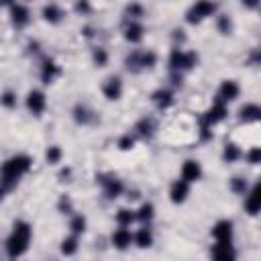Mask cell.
Listing matches in <instances>:
<instances>
[{
  "mask_svg": "<svg viewBox=\"0 0 261 261\" xmlns=\"http://www.w3.org/2000/svg\"><path fill=\"white\" fill-rule=\"evenodd\" d=\"M247 157H249L251 163H257V161H259V149H253V151L247 155Z\"/></svg>",
  "mask_w": 261,
  "mask_h": 261,
  "instance_id": "obj_37",
  "label": "cell"
},
{
  "mask_svg": "<svg viewBox=\"0 0 261 261\" xmlns=\"http://www.w3.org/2000/svg\"><path fill=\"white\" fill-rule=\"evenodd\" d=\"M212 235L216 239V243H231L233 237V224L229 220H220L216 227L212 229Z\"/></svg>",
  "mask_w": 261,
  "mask_h": 261,
  "instance_id": "obj_9",
  "label": "cell"
},
{
  "mask_svg": "<svg viewBox=\"0 0 261 261\" xmlns=\"http://www.w3.org/2000/svg\"><path fill=\"white\" fill-rule=\"evenodd\" d=\"M10 16H12V23L16 27H25L29 23V10L23 4H12L10 6Z\"/></svg>",
  "mask_w": 261,
  "mask_h": 261,
  "instance_id": "obj_12",
  "label": "cell"
},
{
  "mask_svg": "<svg viewBox=\"0 0 261 261\" xmlns=\"http://www.w3.org/2000/svg\"><path fill=\"white\" fill-rule=\"evenodd\" d=\"M241 157V151H239V147L237 145H227V147H224V159H227V161H237Z\"/></svg>",
  "mask_w": 261,
  "mask_h": 261,
  "instance_id": "obj_24",
  "label": "cell"
},
{
  "mask_svg": "<svg viewBox=\"0 0 261 261\" xmlns=\"http://www.w3.org/2000/svg\"><path fill=\"white\" fill-rule=\"evenodd\" d=\"M135 145V139L131 137V135H125L123 139H120V141H118V147L120 149H123V151H127V149H131Z\"/></svg>",
  "mask_w": 261,
  "mask_h": 261,
  "instance_id": "obj_32",
  "label": "cell"
},
{
  "mask_svg": "<svg viewBox=\"0 0 261 261\" xmlns=\"http://www.w3.org/2000/svg\"><path fill=\"white\" fill-rule=\"evenodd\" d=\"M59 157H61L59 147H49V151H47V161H49V163H57Z\"/></svg>",
  "mask_w": 261,
  "mask_h": 261,
  "instance_id": "obj_29",
  "label": "cell"
},
{
  "mask_svg": "<svg viewBox=\"0 0 261 261\" xmlns=\"http://www.w3.org/2000/svg\"><path fill=\"white\" fill-rule=\"evenodd\" d=\"M235 249L231 243H216L212 247V259L214 261H235Z\"/></svg>",
  "mask_w": 261,
  "mask_h": 261,
  "instance_id": "obj_7",
  "label": "cell"
},
{
  "mask_svg": "<svg viewBox=\"0 0 261 261\" xmlns=\"http://www.w3.org/2000/svg\"><path fill=\"white\" fill-rule=\"evenodd\" d=\"M239 96V86L237 82L233 80H227V82H222L220 84V90H218V102H229V100H235Z\"/></svg>",
  "mask_w": 261,
  "mask_h": 261,
  "instance_id": "obj_8",
  "label": "cell"
},
{
  "mask_svg": "<svg viewBox=\"0 0 261 261\" xmlns=\"http://www.w3.org/2000/svg\"><path fill=\"white\" fill-rule=\"evenodd\" d=\"M2 194H4V190H2V188H0V200H2Z\"/></svg>",
  "mask_w": 261,
  "mask_h": 261,
  "instance_id": "obj_39",
  "label": "cell"
},
{
  "mask_svg": "<svg viewBox=\"0 0 261 261\" xmlns=\"http://www.w3.org/2000/svg\"><path fill=\"white\" fill-rule=\"evenodd\" d=\"M151 129H153V123H151V120H147V118L137 125V131L141 133V135H151Z\"/></svg>",
  "mask_w": 261,
  "mask_h": 261,
  "instance_id": "obj_30",
  "label": "cell"
},
{
  "mask_svg": "<svg viewBox=\"0 0 261 261\" xmlns=\"http://www.w3.org/2000/svg\"><path fill=\"white\" fill-rule=\"evenodd\" d=\"M43 16H45V21H49V23H59L63 12H61V8L57 4H47L43 8Z\"/></svg>",
  "mask_w": 261,
  "mask_h": 261,
  "instance_id": "obj_19",
  "label": "cell"
},
{
  "mask_svg": "<svg viewBox=\"0 0 261 261\" xmlns=\"http://www.w3.org/2000/svg\"><path fill=\"white\" fill-rule=\"evenodd\" d=\"M131 241H133V235H131L127 229H118V231L112 235V243H114L116 249H127V247L131 245Z\"/></svg>",
  "mask_w": 261,
  "mask_h": 261,
  "instance_id": "obj_14",
  "label": "cell"
},
{
  "mask_svg": "<svg viewBox=\"0 0 261 261\" xmlns=\"http://www.w3.org/2000/svg\"><path fill=\"white\" fill-rule=\"evenodd\" d=\"M125 37H127V41H131V43H139L143 39V27L139 25V23H131V25H127V29H125Z\"/></svg>",
  "mask_w": 261,
  "mask_h": 261,
  "instance_id": "obj_15",
  "label": "cell"
},
{
  "mask_svg": "<svg viewBox=\"0 0 261 261\" xmlns=\"http://www.w3.org/2000/svg\"><path fill=\"white\" fill-rule=\"evenodd\" d=\"M102 90H104V96H106L108 100H118L120 94H123V84H120L118 78H108Z\"/></svg>",
  "mask_w": 261,
  "mask_h": 261,
  "instance_id": "obj_11",
  "label": "cell"
},
{
  "mask_svg": "<svg viewBox=\"0 0 261 261\" xmlns=\"http://www.w3.org/2000/svg\"><path fill=\"white\" fill-rule=\"evenodd\" d=\"M78 251V239L76 237H69L61 243V253L63 255H74Z\"/></svg>",
  "mask_w": 261,
  "mask_h": 261,
  "instance_id": "obj_23",
  "label": "cell"
},
{
  "mask_svg": "<svg viewBox=\"0 0 261 261\" xmlns=\"http://www.w3.org/2000/svg\"><path fill=\"white\" fill-rule=\"evenodd\" d=\"M76 120H78V123H88V112H86L84 106L76 108Z\"/></svg>",
  "mask_w": 261,
  "mask_h": 261,
  "instance_id": "obj_34",
  "label": "cell"
},
{
  "mask_svg": "<svg viewBox=\"0 0 261 261\" xmlns=\"http://www.w3.org/2000/svg\"><path fill=\"white\" fill-rule=\"evenodd\" d=\"M59 74V67L53 63V61H45L43 63V69H41V80L45 82V84H51L55 80V76Z\"/></svg>",
  "mask_w": 261,
  "mask_h": 261,
  "instance_id": "obj_16",
  "label": "cell"
},
{
  "mask_svg": "<svg viewBox=\"0 0 261 261\" xmlns=\"http://www.w3.org/2000/svg\"><path fill=\"white\" fill-rule=\"evenodd\" d=\"M69 229H72L76 235H78V233H84V231H86V218H84V216H80V214H78V216H74L72 224H69Z\"/></svg>",
  "mask_w": 261,
  "mask_h": 261,
  "instance_id": "obj_25",
  "label": "cell"
},
{
  "mask_svg": "<svg viewBox=\"0 0 261 261\" xmlns=\"http://www.w3.org/2000/svg\"><path fill=\"white\" fill-rule=\"evenodd\" d=\"M45 94L43 92H39V90H33V92H29V96H27V108L33 112V114H41L43 110H45Z\"/></svg>",
  "mask_w": 261,
  "mask_h": 261,
  "instance_id": "obj_6",
  "label": "cell"
},
{
  "mask_svg": "<svg viewBox=\"0 0 261 261\" xmlns=\"http://www.w3.org/2000/svg\"><path fill=\"white\" fill-rule=\"evenodd\" d=\"M214 10H216V6L212 2H198L196 6H192V10L188 12V21L198 23L200 19H204V16H210Z\"/></svg>",
  "mask_w": 261,
  "mask_h": 261,
  "instance_id": "obj_5",
  "label": "cell"
},
{
  "mask_svg": "<svg viewBox=\"0 0 261 261\" xmlns=\"http://www.w3.org/2000/svg\"><path fill=\"white\" fill-rule=\"evenodd\" d=\"M135 218H139V220H149V218H153V204H143L141 210H139V214H135Z\"/></svg>",
  "mask_w": 261,
  "mask_h": 261,
  "instance_id": "obj_27",
  "label": "cell"
},
{
  "mask_svg": "<svg viewBox=\"0 0 261 261\" xmlns=\"http://www.w3.org/2000/svg\"><path fill=\"white\" fill-rule=\"evenodd\" d=\"M218 29H220L222 33H229V31H231V21L227 19V16H222V19H220V23H218Z\"/></svg>",
  "mask_w": 261,
  "mask_h": 261,
  "instance_id": "obj_35",
  "label": "cell"
},
{
  "mask_svg": "<svg viewBox=\"0 0 261 261\" xmlns=\"http://www.w3.org/2000/svg\"><path fill=\"white\" fill-rule=\"evenodd\" d=\"M31 167V159L27 155H16V157L8 159L2 169H0V180H2V190L4 188H12L23 173H27Z\"/></svg>",
  "mask_w": 261,
  "mask_h": 261,
  "instance_id": "obj_1",
  "label": "cell"
},
{
  "mask_svg": "<svg viewBox=\"0 0 261 261\" xmlns=\"http://www.w3.org/2000/svg\"><path fill=\"white\" fill-rule=\"evenodd\" d=\"M231 188L235 190V192L245 194V190H247V182H245V180H241V178H233V182H231Z\"/></svg>",
  "mask_w": 261,
  "mask_h": 261,
  "instance_id": "obj_28",
  "label": "cell"
},
{
  "mask_svg": "<svg viewBox=\"0 0 261 261\" xmlns=\"http://www.w3.org/2000/svg\"><path fill=\"white\" fill-rule=\"evenodd\" d=\"M116 220H118V224H123V227H127V224H131V222L135 220V214H133L131 210H118Z\"/></svg>",
  "mask_w": 261,
  "mask_h": 261,
  "instance_id": "obj_26",
  "label": "cell"
},
{
  "mask_svg": "<svg viewBox=\"0 0 261 261\" xmlns=\"http://www.w3.org/2000/svg\"><path fill=\"white\" fill-rule=\"evenodd\" d=\"M127 10H129V14H137V16H141V14H143V8L139 6V4H133V6H129Z\"/></svg>",
  "mask_w": 261,
  "mask_h": 261,
  "instance_id": "obj_36",
  "label": "cell"
},
{
  "mask_svg": "<svg viewBox=\"0 0 261 261\" xmlns=\"http://www.w3.org/2000/svg\"><path fill=\"white\" fill-rule=\"evenodd\" d=\"M245 208H247L249 214H257L259 212V188L257 186H253V190L249 192L247 202H245Z\"/></svg>",
  "mask_w": 261,
  "mask_h": 261,
  "instance_id": "obj_17",
  "label": "cell"
},
{
  "mask_svg": "<svg viewBox=\"0 0 261 261\" xmlns=\"http://www.w3.org/2000/svg\"><path fill=\"white\" fill-rule=\"evenodd\" d=\"M196 63V55L194 53H186V51L173 49L169 55V65L171 69H190Z\"/></svg>",
  "mask_w": 261,
  "mask_h": 261,
  "instance_id": "obj_4",
  "label": "cell"
},
{
  "mask_svg": "<svg viewBox=\"0 0 261 261\" xmlns=\"http://www.w3.org/2000/svg\"><path fill=\"white\" fill-rule=\"evenodd\" d=\"M202 176V169H200V163L198 161H186L184 167H182V180L184 182H196L198 178Z\"/></svg>",
  "mask_w": 261,
  "mask_h": 261,
  "instance_id": "obj_10",
  "label": "cell"
},
{
  "mask_svg": "<svg viewBox=\"0 0 261 261\" xmlns=\"http://www.w3.org/2000/svg\"><path fill=\"white\" fill-rule=\"evenodd\" d=\"M224 116H227V106H224V104L222 102H214V106L210 108V110H208L206 114H204V118H202V135L206 137V131H208V127H210V125H216V123H220V120L224 118Z\"/></svg>",
  "mask_w": 261,
  "mask_h": 261,
  "instance_id": "obj_3",
  "label": "cell"
},
{
  "mask_svg": "<svg viewBox=\"0 0 261 261\" xmlns=\"http://www.w3.org/2000/svg\"><path fill=\"white\" fill-rule=\"evenodd\" d=\"M135 241H137V245L139 247H151V243H153V235H151V231L149 229H141L137 233V237H135Z\"/></svg>",
  "mask_w": 261,
  "mask_h": 261,
  "instance_id": "obj_22",
  "label": "cell"
},
{
  "mask_svg": "<svg viewBox=\"0 0 261 261\" xmlns=\"http://www.w3.org/2000/svg\"><path fill=\"white\" fill-rule=\"evenodd\" d=\"M0 102H2L4 106L12 108L14 104H16V98H14V94H12V92H6V94H2V98H0Z\"/></svg>",
  "mask_w": 261,
  "mask_h": 261,
  "instance_id": "obj_33",
  "label": "cell"
},
{
  "mask_svg": "<svg viewBox=\"0 0 261 261\" xmlns=\"http://www.w3.org/2000/svg\"><path fill=\"white\" fill-rule=\"evenodd\" d=\"M261 114L259 106L257 104H247V106L241 108V120H245V123H253V120H257Z\"/></svg>",
  "mask_w": 261,
  "mask_h": 261,
  "instance_id": "obj_18",
  "label": "cell"
},
{
  "mask_svg": "<svg viewBox=\"0 0 261 261\" xmlns=\"http://www.w3.org/2000/svg\"><path fill=\"white\" fill-rule=\"evenodd\" d=\"M169 196H171V202H176V204L184 202V200H186V196H188V182H184V180H178L176 184L171 186V192H169Z\"/></svg>",
  "mask_w": 261,
  "mask_h": 261,
  "instance_id": "obj_13",
  "label": "cell"
},
{
  "mask_svg": "<svg viewBox=\"0 0 261 261\" xmlns=\"http://www.w3.org/2000/svg\"><path fill=\"white\" fill-rule=\"evenodd\" d=\"M29 243H31V224L21 220V222L14 224L12 235L8 237L6 251L10 257H21L29 249Z\"/></svg>",
  "mask_w": 261,
  "mask_h": 261,
  "instance_id": "obj_2",
  "label": "cell"
},
{
  "mask_svg": "<svg viewBox=\"0 0 261 261\" xmlns=\"http://www.w3.org/2000/svg\"><path fill=\"white\" fill-rule=\"evenodd\" d=\"M153 102L157 104L159 108L169 106V104H171V92L169 90H157V92L153 94Z\"/></svg>",
  "mask_w": 261,
  "mask_h": 261,
  "instance_id": "obj_21",
  "label": "cell"
},
{
  "mask_svg": "<svg viewBox=\"0 0 261 261\" xmlns=\"http://www.w3.org/2000/svg\"><path fill=\"white\" fill-rule=\"evenodd\" d=\"M106 59H108V55H106V51H104V49H96L94 51V61H96V65H104V63H106Z\"/></svg>",
  "mask_w": 261,
  "mask_h": 261,
  "instance_id": "obj_31",
  "label": "cell"
},
{
  "mask_svg": "<svg viewBox=\"0 0 261 261\" xmlns=\"http://www.w3.org/2000/svg\"><path fill=\"white\" fill-rule=\"evenodd\" d=\"M76 8H78V10H80V12H82V10H88V4H78V6H76Z\"/></svg>",
  "mask_w": 261,
  "mask_h": 261,
  "instance_id": "obj_38",
  "label": "cell"
},
{
  "mask_svg": "<svg viewBox=\"0 0 261 261\" xmlns=\"http://www.w3.org/2000/svg\"><path fill=\"white\" fill-rule=\"evenodd\" d=\"M104 188H106L108 198H116L120 192H123V184H120L118 180H104Z\"/></svg>",
  "mask_w": 261,
  "mask_h": 261,
  "instance_id": "obj_20",
  "label": "cell"
}]
</instances>
